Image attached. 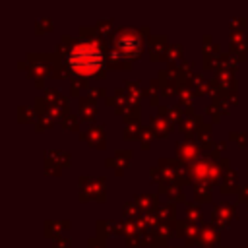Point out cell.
Segmentation results:
<instances>
[{
  "mask_svg": "<svg viewBox=\"0 0 248 248\" xmlns=\"http://www.w3.org/2000/svg\"><path fill=\"white\" fill-rule=\"evenodd\" d=\"M101 50L93 43L76 45L70 52V64L78 74H93L101 66Z\"/></svg>",
  "mask_w": 248,
  "mask_h": 248,
  "instance_id": "1",
  "label": "cell"
}]
</instances>
